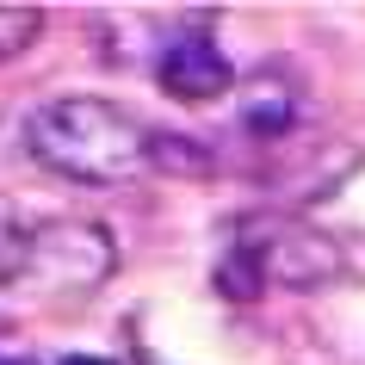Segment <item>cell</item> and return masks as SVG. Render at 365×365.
Wrapping results in <instances>:
<instances>
[{
	"instance_id": "9c48e42d",
	"label": "cell",
	"mask_w": 365,
	"mask_h": 365,
	"mask_svg": "<svg viewBox=\"0 0 365 365\" xmlns=\"http://www.w3.org/2000/svg\"><path fill=\"white\" fill-rule=\"evenodd\" d=\"M25 223H13V211L0 205V291L19 285V267H25Z\"/></svg>"
},
{
	"instance_id": "8fae6325",
	"label": "cell",
	"mask_w": 365,
	"mask_h": 365,
	"mask_svg": "<svg viewBox=\"0 0 365 365\" xmlns=\"http://www.w3.org/2000/svg\"><path fill=\"white\" fill-rule=\"evenodd\" d=\"M0 365H38L31 353H0Z\"/></svg>"
},
{
	"instance_id": "6da1fadb",
	"label": "cell",
	"mask_w": 365,
	"mask_h": 365,
	"mask_svg": "<svg viewBox=\"0 0 365 365\" xmlns=\"http://www.w3.org/2000/svg\"><path fill=\"white\" fill-rule=\"evenodd\" d=\"M31 161L75 186H124L136 168H149V130L124 106L99 93H62L25 118Z\"/></svg>"
},
{
	"instance_id": "8992f818",
	"label": "cell",
	"mask_w": 365,
	"mask_h": 365,
	"mask_svg": "<svg viewBox=\"0 0 365 365\" xmlns=\"http://www.w3.org/2000/svg\"><path fill=\"white\" fill-rule=\"evenodd\" d=\"M149 168L180 173V180H211V149L192 136H155L149 130Z\"/></svg>"
},
{
	"instance_id": "277c9868",
	"label": "cell",
	"mask_w": 365,
	"mask_h": 365,
	"mask_svg": "<svg viewBox=\"0 0 365 365\" xmlns=\"http://www.w3.org/2000/svg\"><path fill=\"white\" fill-rule=\"evenodd\" d=\"M155 81H161V93L180 99V106H211V99H223L235 87V68L205 31H180V38L161 50V62H155Z\"/></svg>"
},
{
	"instance_id": "ba28073f",
	"label": "cell",
	"mask_w": 365,
	"mask_h": 365,
	"mask_svg": "<svg viewBox=\"0 0 365 365\" xmlns=\"http://www.w3.org/2000/svg\"><path fill=\"white\" fill-rule=\"evenodd\" d=\"M38 38H43V6H13V0H0V62L25 56Z\"/></svg>"
},
{
	"instance_id": "5b68a950",
	"label": "cell",
	"mask_w": 365,
	"mask_h": 365,
	"mask_svg": "<svg viewBox=\"0 0 365 365\" xmlns=\"http://www.w3.org/2000/svg\"><path fill=\"white\" fill-rule=\"evenodd\" d=\"M279 81H285V68H267V75L248 81V93H242V118H248V130H291L297 124V93H279Z\"/></svg>"
},
{
	"instance_id": "30bf717a",
	"label": "cell",
	"mask_w": 365,
	"mask_h": 365,
	"mask_svg": "<svg viewBox=\"0 0 365 365\" xmlns=\"http://www.w3.org/2000/svg\"><path fill=\"white\" fill-rule=\"evenodd\" d=\"M56 365H112V359H99V353H68V359H56Z\"/></svg>"
},
{
	"instance_id": "52a82bcc",
	"label": "cell",
	"mask_w": 365,
	"mask_h": 365,
	"mask_svg": "<svg viewBox=\"0 0 365 365\" xmlns=\"http://www.w3.org/2000/svg\"><path fill=\"white\" fill-rule=\"evenodd\" d=\"M217 291H223L230 304H254V297L267 291V272H260V260H254L248 242H235V248L217 260Z\"/></svg>"
},
{
	"instance_id": "3957f363",
	"label": "cell",
	"mask_w": 365,
	"mask_h": 365,
	"mask_svg": "<svg viewBox=\"0 0 365 365\" xmlns=\"http://www.w3.org/2000/svg\"><path fill=\"white\" fill-rule=\"evenodd\" d=\"M267 272V285H285V291H322L341 279V248L328 242L316 223H297V217H279V223H260V230L242 235Z\"/></svg>"
},
{
	"instance_id": "7a4b0ae2",
	"label": "cell",
	"mask_w": 365,
	"mask_h": 365,
	"mask_svg": "<svg viewBox=\"0 0 365 365\" xmlns=\"http://www.w3.org/2000/svg\"><path fill=\"white\" fill-rule=\"evenodd\" d=\"M118 267V242L99 223H81V217H56V223H38L25 235V267L13 297H31V304H75L87 291H99Z\"/></svg>"
}]
</instances>
